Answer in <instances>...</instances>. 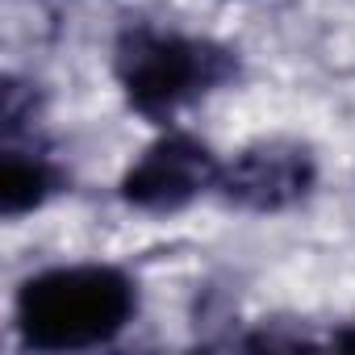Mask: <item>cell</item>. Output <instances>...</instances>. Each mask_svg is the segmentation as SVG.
<instances>
[{
  "mask_svg": "<svg viewBox=\"0 0 355 355\" xmlns=\"http://www.w3.org/2000/svg\"><path fill=\"white\" fill-rule=\"evenodd\" d=\"M234 71H239V59L226 46L167 34L155 26L130 30L117 46V80L125 88V101L155 121L222 88Z\"/></svg>",
  "mask_w": 355,
  "mask_h": 355,
  "instance_id": "2",
  "label": "cell"
},
{
  "mask_svg": "<svg viewBox=\"0 0 355 355\" xmlns=\"http://www.w3.org/2000/svg\"><path fill=\"white\" fill-rule=\"evenodd\" d=\"M59 189H63V175L46 155L5 150V159H0V209H5V218H21L46 205Z\"/></svg>",
  "mask_w": 355,
  "mask_h": 355,
  "instance_id": "5",
  "label": "cell"
},
{
  "mask_svg": "<svg viewBox=\"0 0 355 355\" xmlns=\"http://www.w3.org/2000/svg\"><path fill=\"white\" fill-rule=\"evenodd\" d=\"M218 159L205 142L189 134H167L142 150V159L125 171L121 197L146 214H175L193 205L201 193L218 189Z\"/></svg>",
  "mask_w": 355,
  "mask_h": 355,
  "instance_id": "3",
  "label": "cell"
},
{
  "mask_svg": "<svg viewBox=\"0 0 355 355\" xmlns=\"http://www.w3.org/2000/svg\"><path fill=\"white\" fill-rule=\"evenodd\" d=\"M318 180L313 155L301 142L288 138H268L247 150H239L222 171H218V189L230 205L251 209V214H280L309 197Z\"/></svg>",
  "mask_w": 355,
  "mask_h": 355,
  "instance_id": "4",
  "label": "cell"
},
{
  "mask_svg": "<svg viewBox=\"0 0 355 355\" xmlns=\"http://www.w3.org/2000/svg\"><path fill=\"white\" fill-rule=\"evenodd\" d=\"M134 280L105 263L51 268L17 293V334L34 351H88L134 318Z\"/></svg>",
  "mask_w": 355,
  "mask_h": 355,
  "instance_id": "1",
  "label": "cell"
}]
</instances>
